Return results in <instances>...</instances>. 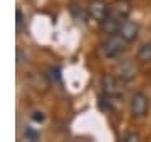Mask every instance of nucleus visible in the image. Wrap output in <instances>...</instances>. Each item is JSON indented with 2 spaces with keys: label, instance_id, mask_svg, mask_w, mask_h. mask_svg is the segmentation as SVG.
I'll return each instance as SVG.
<instances>
[{
  "label": "nucleus",
  "instance_id": "obj_1",
  "mask_svg": "<svg viewBox=\"0 0 151 142\" xmlns=\"http://www.w3.org/2000/svg\"><path fill=\"white\" fill-rule=\"evenodd\" d=\"M126 45H128V42L124 38H121L118 33H113L99 45V52L104 59H116L124 52Z\"/></svg>",
  "mask_w": 151,
  "mask_h": 142
},
{
  "label": "nucleus",
  "instance_id": "obj_2",
  "mask_svg": "<svg viewBox=\"0 0 151 142\" xmlns=\"http://www.w3.org/2000/svg\"><path fill=\"white\" fill-rule=\"evenodd\" d=\"M150 110V97L145 92H134L129 100V112L134 119H143Z\"/></svg>",
  "mask_w": 151,
  "mask_h": 142
},
{
  "label": "nucleus",
  "instance_id": "obj_3",
  "mask_svg": "<svg viewBox=\"0 0 151 142\" xmlns=\"http://www.w3.org/2000/svg\"><path fill=\"white\" fill-rule=\"evenodd\" d=\"M101 87H103V94L108 95L111 99H119L123 95V90H121V79L118 75H104L101 79Z\"/></svg>",
  "mask_w": 151,
  "mask_h": 142
},
{
  "label": "nucleus",
  "instance_id": "obj_4",
  "mask_svg": "<svg viewBox=\"0 0 151 142\" xmlns=\"http://www.w3.org/2000/svg\"><path fill=\"white\" fill-rule=\"evenodd\" d=\"M109 10L111 9L106 5V2H103V0H92L89 4V7H87V15H89V18L101 23L109 15Z\"/></svg>",
  "mask_w": 151,
  "mask_h": 142
},
{
  "label": "nucleus",
  "instance_id": "obj_5",
  "mask_svg": "<svg viewBox=\"0 0 151 142\" xmlns=\"http://www.w3.org/2000/svg\"><path fill=\"white\" fill-rule=\"evenodd\" d=\"M138 33H139V25L133 20H128V18H124L118 28V35L121 38H124L128 44L138 38Z\"/></svg>",
  "mask_w": 151,
  "mask_h": 142
},
{
  "label": "nucleus",
  "instance_id": "obj_6",
  "mask_svg": "<svg viewBox=\"0 0 151 142\" xmlns=\"http://www.w3.org/2000/svg\"><path fill=\"white\" fill-rule=\"evenodd\" d=\"M116 75L121 79V80H124V82H128V80H131L133 77L136 75V67L134 64L131 62V60H121L118 65H116Z\"/></svg>",
  "mask_w": 151,
  "mask_h": 142
},
{
  "label": "nucleus",
  "instance_id": "obj_7",
  "mask_svg": "<svg viewBox=\"0 0 151 142\" xmlns=\"http://www.w3.org/2000/svg\"><path fill=\"white\" fill-rule=\"evenodd\" d=\"M121 22H123V18H119V17H116L114 13L109 12V15L101 22V28H103L104 33L113 35V33H118V28H119V25H121Z\"/></svg>",
  "mask_w": 151,
  "mask_h": 142
},
{
  "label": "nucleus",
  "instance_id": "obj_8",
  "mask_svg": "<svg viewBox=\"0 0 151 142\" xmlns=\"http://www.w3.org/2000/svg\"><path fill=\"white\" fill-rule=\"evenodd\" d=\"M111 13H114L116 17H119V18H128V15H129L131 12V5L128 0H119V2H116L113 7H111Z\"/></svg>",
  "mask_w": 151,
  "mask_h": 142
},
{
  "label": "nucleus",
  "instance_id": "obj_9",
  "mask_svg": "<svg viewBox=\"0 0 151 142\" xmlns=\"http://www.w3.org/2000/svg\"><path fill=\"white\" fill-rule=\"evenodd\" d=\"M138 60L139 62H151V44H143L138 50Z\"/></svg>",
  "mask_w": 151,
  "mask_h": 142
},
{
  "label": "nucleus",
  "instance_id": "obj_10",
  "mask_svg": "<svg viewBox=\"0 0 151 142\" xmlns=\"http://www.w3.org/2000/svg\"><path fill=\"white\" fill-rule=\"evenodd\" d=\"M24 137H25L27 141H37L39 139V132L34 131V129H30V127H27L25 132H24Z\"/></svg>",
  "mask_w": 151,
  "mask_h": 142
},
{
  "label": "nucleus",
  "instance_id": "obj_11",
  "mask_svg": "<svg viewBox=\"0 0 151 142\" xmlns=\"http://www.w3.org/2000/svg\"><path fill=\"white\" fill-rule=\"evenodd\" d=\"M47 77L50 79V80H59V79H60L59 69H49V72H47Z\"/></svg>",
  "mask_w": 151,
  "mask_h": 142
},
{
  "label": "nucleus",
  "instance_id": "obj_12",
  "mask_svg": "<svg viewBox=\"0 0 151 142\" xmlns=\"http://www.w3.org/2000/svg\"><path fill=\"white\" fill-rule=\"evenodd\" d=\"M123 141L124 142H136V141H139V136L134 134V132H129V134H126V136L123 137Z\"/></svg>",
  "mask_w": 151,
  "mask_h": 142
},
{
  "label": "nucleus",
  "instance_id": "obj_13",
  "mask_svg": "<svg viewBox=\"0 0 151 142\" xmlns=\"http://www.w3.org/2000/svg\"><path fill=\"white\" fill-rule=\"evenodd\" d=\"M32 120H35V122H42V120H44V114H42V112H39V110L32 112Z\"/></svg>",
  "mask_w": 151,
  "mask_h": 142
},
{
  "label": "nucleus",
  "instance_id": "obj_14",
  "mask_svg": "<svg viewBox=\"0 0 151 142\" xmlns=\"http://www.w3.org/2000/svg\"><path fill=\"white\" fill-rule=\"evenodd\" d=\"M22 22H24V15H22V10H17V27H20Z\"/></svg>",
  "mask_w": 151,
  "mask_h": 142
}]
</instances>
